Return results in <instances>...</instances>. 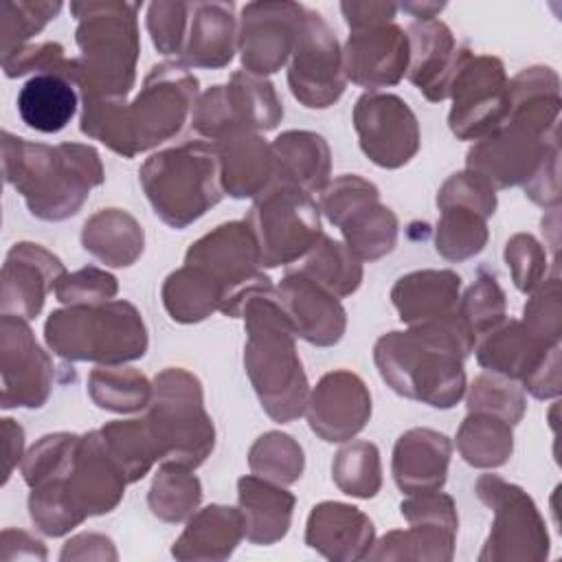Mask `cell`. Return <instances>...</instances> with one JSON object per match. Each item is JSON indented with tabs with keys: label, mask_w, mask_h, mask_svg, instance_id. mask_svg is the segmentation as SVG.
Listing matches in <instances>:
<instances>
[{
	"label": "cell",
	"mask_w": 562,
	"mask_h": 562,
	"mask_svg": "<svg viewBox=\"0 0 562 562\" xmlns=\"http://www.w3.org/2000/svg\"><path fill=\"white\" fill-rule=\"evenodd\" d=\"M198 77L180 59L160 61L145 75L138 94L125 99H81L79 130L123 158H136L171 140L191 119L200 97Z\"/></svg>",
	"instance_id": "1"
},
{
	"label": "cell",
	"mask_w": 562,
	"mask_h": 562,
	"mask_svg": "<svg viewBox=\"0 0 562 562\" xmlns=\"http://www.w3.org/2000/svg\"><path fill=\"white\" fill-rule=\"evenodd\" d=\"M474 347L476 338L454 312L443 321L380 336L373 362L397 395L446 411L465 395L463 360Z\"/></svg>",
	"instance_id": "2"
},
{
	"label": "cell",
	"mask_w": 562,
	"mask_h": 562,
	"mask_svg": "<svg viewBox=\"0 0 562 562\" xmlns=\"http://www.w3.org/2000/svg\"><path fill=\"white\" fill-rule=\"evenodd\" d=\"M2 173L31 215L61 222L79 213L90 191L105 180L99 151L86 143L44 145L2 132Z\"/></svg>",
	"instance_id": "3"
},
{
	"label": "cell",
	"mask_w": 562,
	"mask_h": 562,
	"mask_svg": "<svg viewBox=\"0 0 562 562\" xmlns=\"http://www.w3.org/2000/svg\"><path fill=\"white\" fill-rule=\"evenodd\" d=\"M138 9V2H70L81 55L70 57L66 79L81 99H127L140 53Z\"/></svg>",
	"instance_id": "4"
},
{
	"label": "cell",
	"mask_w": 562,
	"mask_h": 562,
	"mask_svg": "<svg viewBox=\"0 0 562 562\" xmlns=\"http://www.w3.org/2000/svg\"><path fill=\"white\" fill-rule=\"evenodd\" d=\"M246 323L244 367L266 415L288 424L305 413L310 382L303 371L294 329L274 288L252 294L241 316Z\"/></svg>",
	"instance_id": "5"
},
{
	"label": "cell",
	"mask_w": 562,
	"mask_h": 562,
	"mask_svg": "<svg viewBox=\"0 0 562 562\" xmlns=\"http://www.w3.org/2000/svg\"><path fill=\"white\" fill-rule=\"evenodd\" d=\"M127 479L110 457L99 430L79 437L68 470L31 487L29 514L35 527L53 538L66 536L88 516L110 514L125 494Z\"/></svg>",
	"instance_id": "6"
},
{
	"label": "cell",
	"mask_w": 562,
	"mask_h": 562,
	"mask_svg": "<svg viewBox=\"0 0 562 562\" xmlns=\"http://www.w3.org/2000/svg\"><path fill=\"white\" fill-rule=\"evenodd\" d=\"M44 340L64 360L99 367L134 362L149 347L143 314L125 299L101 305H66L50 312L44 323Z\"/></svg>",
	"instance_id": "7"
},
{
	"label": "cell",
	"mask_w": 562,
	"mask_h": 562,
	"mask_svg": "<svg viewBox=\"0 0 562 562\" xmlns=\"http://www.w3.org/2000/svg\"><path fill=\"white\" fill-rule=\"evenodd\" d=\"M140 187L167 226L182 231L226 195L213 143L189 140L151 154L138 169Z\"/></svg>",
	"instance_id": "8"
},
{
	"label": "cell",
	"mask_w": 562,
	"mask_h": 562,
	"mask_svg": "<svg viewBox=\"0 0 562 562\" xmlns=\"http://www.w3.org/2000/svg\"><path fill=\"white\" fill-rule=\"evenodd\" d=\"M143 419L156 441L160 463L195 470L215 448V426L204 408L202 384L182 367H167L154 378Z\"/></svg>",
	"instance_id": "9"
},
{
	"label": "cell",
	"mask_w": 562,
	"mask_h": 562,
	"mask_svg": "<svg viewBox=\"0 0 562 562\" xmlns=\"http://www.w3.org/2000/svg\"><path fill=\"white\" fill-rule=\"evenodd\" d=\"M257 241L261 268L301 261L323 237L321 206L312 193L272 182L244 220Z\"/></svg>",
	"instance_id": "10"
},
{
	"label": "cell",
	"mask_w": 562,
	"mask_h": 562,
	"mask_svg": "<svg viewBox=\"0 0 562 562\" xmlns=\"http://www.w3.org/2000/svg\"><path fill=\"white\" fill-rule=\"evenodd\" d=\"M321 211L340 228L351 255L371 263L393 252L397 244V215L380 202V189L358 176L342 173L323 189Z\"/></svg>",
	"instance_id": "11"
},
{
	"label": "cell",
	"mask_w": 562,
	"mask_h": 562,
	"mask_svg": "<svg viewBox=\"0 0 562 562\" xmlns=\"http://www.w3.org/2000/svg\"><path fill=\"white\" fill-rule=\"evenodd\" d=\"M283 119V103L272 81L246 70L231 75L228 83L204 90L193 110L191 127L209 143H217L239 132H268Z\"/></svg>",
	"instance_id": "12"
},
{
	"label": "cell",
	"mask_w": 562,
	"mask_h": 562,
	"mask_svg": "<svg viewBox=\"0 0 562 562\" xmlns=\"http://www.w3.org/2000/svg\"><path fill=\"white\" fill-rule=\"evenodd\" d=\"M184 263L206 270L224 288L220 312L231 318L241 316L252 294L274 288L270 277L259 270V248L244 220L224 222L202 235L189 246Z\"/></svg>",
	"instance_id": "13"
},
{
	"label": "cell",
	"mask_w": 562,
	"mask_h": 562,
	"mask_svg": "<svg viewBox=\"0 0 562 562\" xmlns=\"http://www.w3.org/2000/svg\"><path fill=\"white\" fill-rule=\"evenodd\" d=\"M476 496L494 512L481 562H542L549 555V533L533 498L498 474L476 479Z\"/></svg>",
	"instance_id": "14"
},
{
	"label": "cell",
	"mask_w": 562,
	"mask_h": 562,
	"mask_svg": "<svg viewBox=\"0 0 562 562\" xmlns=\"http://www.w3.org/2000/svg\"><path fill=\"white\" fill-rule=\"evenodd\" d=\"M509 79L494 55H474L465 48L450 81L448 127L461 140H479L494 132L507 116Z\"/></svg>",
	"instance_id": "15"
},
{
	"label": "cell",
	"mask_w": 562,
	"mask_h": 562,
	"mask_svg": "<svg viewBox=\"0 0 562 562\" xmlns=\"http://www.w3.org/2000/svg\"><path fill=\"white\" fill-rule=\"evenodd\" d=\"M288 86L292 97L310 110L334 105L347 86L338 37L325 18L307 7L290 57Z\"/></svg>",
	"instance_id": "16"
},
{
	"label": "cell",
	"mask_w": 562,
	"mask_h": 562,
	"mask_svg": "<svg viewBox=\"0 0 562 562\" xmlns=\"http://www.w3.org/2000/svg\"><path fill=\"white\" fill-rule=\"evenodd\" d=\"M362 154L382 169H400L419 151V123L411 105L391 92H364L353 105Z\"/></svg>",
	"instance_id": "17"
},
{
	"label": "cell",
	"mask_w": 562,
	"mask_h": 562,
	"mask_svg": "<svg viewBox=\"0 0 562 562\" xmlns=\"http://www.w3.org/2000/svg\"><path fill=\"white\" fill-rule=\"evenodd\" d=\"M305 7L290 0H263L241 7L237 48L241 66L255 77L281 70L294 50Z\"/></svg>",
	"instance_id": "18"
},
{
	"label": "cell",
	"mask_w": 562,
	"mask_h": 562,
	"mask_svg": "<svg viewBox=\"0 0 562 562\" xmlns=\"http://www.w3.org/2000/svg\"><path fill=\"white\" fill-rule=\"evenodd\" d=\"M0 378L2 408H40L55 382L53 358L35 340L29 321L13 314L0 318Z\"/></svg>",
	"instance_id": "19"
},
{
	"label": "cell",
	"mask_w": 562,
	"mask_h": 562,
	"mask_svg": "<svg viewBox=\"0 0 562 562\" xmlns=\"http://www.w3.org/2000/svg\"><path fill=\"white\" fill-rule=\"evenodd\" d=\"M553 145H558V134H538L505 121L474 140L465 156V169L483 176L494 189L525 184Z\"/></svg>",
	"instance_id": "20"
},
{
	"label": "cell",
	"mask_w": 562,
	"mask_h": 562,
	"mask_svg": "<svg viewBox=\"0 0 562 562\" xmlns=\"http://www.w3.org/2000/svg\"><path fill=\"white\" fill-rule=\"evenodd\" d=\"M303 415L323 441H351L371 417V393L360 375L336 369L325 373L310 391Z\"/></svg>",
	"instance_id": "21"
},
{
	"label": "cell",
	"mask_w": 562,
	"mask_h": 562,
	"mask_svg": "<svg viewBox=\"0 0 562 562\" xmlns=\"http://www.w3.org/2000/svg\"><path fill=\"white\" fill-rule=\"evenodd\" d=\"M408 35L393 22L351 31L342 48L347 81L369 92L400 83L408 70Z\"/></svg>",
	"instance_id": "22"
},
{
	"label": "cell",
	"mask_w": 562,
	"mask_h": 562,
	"mask_svg": "<svg viewBox=\"0 0 562 562\" xmlns=\"http://www.w3.org/2000/svg\"><path fill=\"white\" fill-rule=\"evenodd\" d=\"M64 274L61 259L44 246L33 241L13 244L2 263L0 312L33 321Z\"/></svg>",
	"instance_id": "23"
},
{
	"label": "cell",
	"mask_w": 562,
	"mask_h": 562,
	"mask_svg": "<svg viewBox=\"0 0 562 562\" xmlns=\"http://www.w3.org/2000/svg\"><path fill=\"white\" fill-rule=\"evenodd\" d=\"M274 294L296 338L316 347H331L345 336L347 312L340 299L299 270L290 268Z\"/></svg>",
	"instance_id": "24"
},
{
	"label": "cell",
	"mask_w": 562,
	"mask_h": 562,
	"mask_svg": "<svg viewBox=\"0 0 562 562\" xmlns=\"http://www.w3.org/2000/svg\"><path fill=\"white\" fill-rule=\"evenodd\" d=\"M411 59L406 77L430 103L448 99L450 81L465 53L441 20H413L406 29Z\"/></svg>",
	"instance_id": "25"
},
{
	"label": "cell",
	"mask_w": 562,
	"mask_h": 562,
	"mask_svg": "<svg viewBox=\"0 0 562 562\" xmlns=\"http://www.w3.org/2000/svg\"><path fill=\"white\" fill-rule=\"evenodd\" d=\"M305 544L327 560H367L375 544V529L371 518L358 507L323 501L307 516Z\"/></svg>",
	"instance_id": "26"
},
{
	"label": "cell",
	"mask_w": 562,
	"mask_h": 562,
	"mask_svg": "<svg viewBox=\"0 0 562 562\" xmlns=\"http://www.w3.org/2000/svg\"><path fill=\"white\" fill-rule=\"evenodd\" d=\"M452 441L432 428H411L393 446L391 472L404 494L441 490L448 479Z\"/></svg>",
	"instance_id": "27"
},
{
	"label": "cell",
	"mask_w": 562,
	"mask_h": 562,
	"mask_svg": "<svg viewBox=\"0 0 562 562\" xmlns=\"http://www.w3.org/2000/svg\"><path fill=\"white\" fill-rule=\"evenodd\" d=\"M461 277L454 270H415L402 274L391 288V303L408 327L452 316L459 305Z\"/></svg>",
	"instance_id": "28"
},
{
	"label": "cell",
	"mask_w": 562,
	"mask_h": 562,
	"mask_svg": "<svg viewBox=\"0 0 562 562\" xmlns=\"http://www.w3.org/2000/svg\"><path fill=\"white\" fill-rule=\"evenodd\" d=\"M237 48L233 2H191V20L180 61L189 68H224Z\"/></svg>",
	"instance_id": "29"
},
{
	"label": "cell",
	"mask_w": 562,
	"mask_h": 562,
	"mask_svg": "<svg viewBox=\"0 0 562 562\" xmlns=\"http://www.w3.org/2000/svg\"><path fill=\"white\" fill-rule=\"evenodd\" d=\"M213 145L222 165L224 193L231 198H259L274 182L272 147L259 134L239 132Z\"/></svg>",
	"instance_id": "30"
},
{
	"label": "cell",
	"mask_w": 562,
	"mask_h": 562,
	"mask_svg": "<svg viewBox=\"0 0 562 562\" xmlns=\"http://www.w3.org/2000/svg\"><path fill=\"white\" fill-rule=\"evenodd\" d=\"M237 501L248 542L274 544L290 531L296 498L285 485L246 474L237 481Z\"/></svg>",
	"instance_id": "31"
},
{
	"label": "cell",
	"mask_w": 562,
	"mask_h": 562,
	"mask_svg": "<svg viewBox=\"0 0 562 562\" xmlns=\"http://www.w3.org/2000/svg\"><path fill=\"white\" fill-rule=\"evenodd\" d=\"M274 182L321 193L329 184L331 151L327 140L307 130H288L272 143Z\"/></svg>",
	"instance_id": "32"
},
{
	"label": "cell",
	"mask_w": 562,
	"mask_h": 562,
	"mask_svg": "<svg viewBox=\"0 0 562 562\" xmlns=\"http://www.w3.org/2000/svg\"><path fill=\"white\" fill-rule=\"evenodd\" d=\"M244 538V516L239 507L206 505L189 520L171 547L176 560H226Z\"/></svg>",
	"instance_id": "33"
},
{
	"label": "cell",
	"mask_w": 562,
	"mask_h": 562,
	"mask_svg": "<svg viewBox=\"0 0 562 562\" xmlns=\"http://www.w3.org/2000/svg\"><path fill=\"white\" fill-rule=\"evenodd\" d=\"M551 347L542 345L533 334H529V329L520 321L509 318L481 336L474 351L476 362L483 369L522 382L538 369Z\"/></svg>",
	"instance_id": "34"
},
{
	"label": "cell",
	"mask_w": 562,
	"mask_h": 562,
	"mask_svg": "<svg viewBox=\"0 0 562 562\" xmlns=\"http://www.w3.org/2000/svg\"><path fill=\"white\" fill-rule=\"evenodd\" d=\"M18 114L22 123L42 134L61 132L77 114V86L64 75H33L18 92Z\"/></svg>",
	"instance_id": "35"
},
{
	"label": "cell",
	"mask_w": 562,
	"mask_h": 562,
	"mask_svg": "<svg viewBox=\"0 0 562 562\" xmlns=\"http://www.w3.org/2000/svg\"><path fill=\"white\" fill-rule=\"evenodd\" d=\"M81 246L112 268H127L145 250V231L125 209H101L81 228Z\"/></svg>",
	"instance_id": "36"
},
{
	"label": "cell",
	"mask_w": 562,
	"mask_h": 562,
	"mask_svg": "<svg viewBox=\"0 0 562 562\" xmlns=\"http://www.w3.org/2000/svg\"><path fill=\"white\" fill-rule=\"evenodd\" d=\"M162 305L176 323H200L224 303V288L202 268L180 266L173 270L160 290Z\"/></svg>",
	"instance_id": "37"
},
{
	"label": "cell",
	"mask_w": 562,
	"mask_h": 562,
	"mask_svg": "<svg viewBox=\"0 0 562 562\" xmlns=\"http://www.w3.org/2000/svg\"><path fill=\"white\" fill-rule=\"evenodd\" d=\"M457 450L472 468H501L514 452L512 426L496 415L468 413L457 430Z\"/></svg>",
	"instance_id": "38"
},
{
	"label": "cell",
	"mask_w": 562,
	"mask_h": 562,
	"mask_svg": "<svg viewBox=\"0 0 562 562\" xmlns=\"http://www.w3.org/2000/svg\"><path fill=\"white\" fill-rule=\"evenodd\" d=\"M457 529L435 522H411L404 531L384 533L367 560H428L448 562L454 555Z\"/></svg>",
	"instance_id": "39"
},
{
	"label": "cell",
	"mask_w": 562,
	"mask_h": 562,
	"mask_svg": "<svg viewBox=\"0 0 562 562\" xmlns=\"http://www.w3.org/2000/svg\"><path fill=\"white\" fill-rule=\"evenodd\" d=\"M294 270L338 299L351 296L362 283V261H358L342 241H336L325 233Z\"/></svg>",
	"instance_id": "40"
},
{
	"label": "cell",
	"mask_w": 562,
	"mask_h": 562,
	"mask_svg": "<svg viewBox=\"0 0 562 562\" xmlns=\"http://www.w3.org/2000/svg\"><path fill=\"white\" fill-rule=\"evenodd\" d=\"M103 443L116 465L123 470L127 483L140 481L156 461H160L156 441L147 422L140 419H114L99 428Z\"/></svg>",
	"instance_id": "41"
},
{
	"label": "cell",
	"mask_w": 562,
	"mask_h": 562,
	"mask_svg": "<svg viewBox=\"0 0 562 562\" xmlns=\"http://www.w3.org/2000/svg\"><path fill=\"white\" fill-rule=\"evenodd\" d=\"M90 400L112 413H136L151 400V382L138 369L114 364L97 367L88 375Z\"/></svg>",
	"instance_id": "42"
},
{
	"label": "cell",
	"mask_w": 562,
	"mask_h": 562,
	"mask_svg": "<svg viewBox=\"0 0 562 562\" xmlns=\"http://www.w3.org/2000/svg\"><path fill=\"white\" fill-rule=\"evenodd\" d=\"M202 501L200 479L191 468L178 463H162L151 481L147 505L162 522L189 520Z\"/></svg>",
	"instance_id": "43"
},
{
	"label": "cell",
	"mask_w": 562,
	"mask_h": 562,
	"mask_svg": "<svg viewBox=\"0 0 562 562\" xmlns=\"http://www.w3.org/2000/svg\"><path fill=\"white\" fill-rule=\"evenodd\" d=\"M437 220L435 248L448 261H465L479 255L490 237L487 217L465 206H443Z\"/></svg>",
	"instance_id": "44"
},
{
	"label": "cell",
	"mask_w": 562,
	"mask_h": 562,
	"mask_svg": "<svg viewBox=\"0 0 562 562\" xmlns=\"http://www.w3.org/2000/svg\"><path fill=\"white\" fill-rule=\"evenodd\" d=\"M250 472L279 485H292L303 476L305 454L294 437L270 430L257 437L248 452Z\"/></svg>",
	"instance_id": "45"
},
{
	"label": "cell",
	"mask_w": 562,
	"mask_h": 562,
	"mask_svg": "<svg viewBox=\"0 0 562 562\" xmlns=\"http://www.w3.org/2000/svg\"><path fill=\"white\" fill-rule=\"evenodd\" d=\"M334 483L347 496L373 498L382 487L380 450L371 441H351L340 448L331 463Z\"/></svg>",
	"instance_id": "46"
},
{
	"label": "cell",
	"mask_w": 562,
	"mask_h": 562,
	"mask_svg": "<svg viewBox=\"0 0 562 562\" xmlns=\"http://www.w3.org/2000/svg\"><path fill=\"white\" fill-rule=\"evenodd\" d=\"M61 2L2 0L0 4V57L24 46L61 11Z\"/></svg>",
	"instance_id": "47"
},
{
	"label": "cell",
	"mask_w": 562,
	"mask_h": 562,
	"mask_svg": "<svg viewBox=\"0 0 562 562\" xmlns=\"http://www.w3.org/2000/svg\"><path fill=\"white\" fill-rule=\"evenodd\" d=\"M457 312L470 334L479 340L505 321V292L492 272L481 270L476 281L459 299Z\"/></svg>",
	"instance_id": "48"
},
{
	"label": "cell",
	"mask_w": 562,
	"mask_h": 562,
	"mask_svg": "<svg viewBox=\"0 0 562 562\" xmlns=\"http://www.w3.org/2000/svg\"><path fill=\"white\" fill-rule=\"evenodd\" d=\"M527 411V400L522 386L514 380L483 373L474 378L468 391V413H487L505 419L509 426H516Z\"/></svg>",
	"instance_id": "49"
},
{
	"label": "cell",
	"mask_w": 562,
	"mask_h": 562,
	"mask_svg": "<svg viewBox=\"0 0 562 562\" xmlns=\"http://www.w3.org/2000/svg\"><path fill=\"white\" fill-rule=\"evenodd\" d=\"M79 437L81 435L75 432H50L40 437L20 463L24 483L29 487H37L42 483L59 479L75 457Z\"/></svg>",
	"instance_id": "50"
},
{
	"label": "cell",
	"mask_w": 562,
	"mask_h": 562,
	"mask_svg": "<svg viewBox=\"0 0 562 562\" xmlns=\"http://www.w3.org/2000/svg\"><path fill=\"white\" fill-rule=\"evenodd\" d=\"M520 323L542 345L551 347V345L560 342V334H562V305H560V279H558V274H553L551 279L542 281L531 292V299L525 303L522 321Z\"/></svg>",
	"instance_id": "51"
},
{
	"label": "cell",
	"mask_w": 562,
	"mask_h": 562,
	"mask_svg": "<svg viewBox=\"0 0 562 562\" xmlns=\"http://www.w3.org/2000/svg\"><path fill=\"white\" fill-rule=\"evenodd\" d=\"M189 20H191V2L158 0L147 4L145 22L158 53L182 57Z\"/></svg>",
	"instance_id": "52"
},
{
	"label": "cell",
	"mask_w": 562,
	"mask_h": 562,
	"mask_svg": "<svg viewBox=\"0 0 562 562\" xmlns=\"http://www.w3.org/2000/svg\"><path fill=\"white\" fill-rule=\"evenodd\" d=\"M116 292V277L97 266H86L75 272H66L55 288V296L64 305H101L112 301Z\"/></svg>",
	"instance_id": "53"
},
{
	"label": "cell",
	"mask_w": 562,
	"mask_h": 562,
	"mask_svg": "<svg viewBox=\"0 0 562 562\" xmlns=\"http://www.w3.org/2000/svg\"><path fill=\"white\" fill-rule=\"evenodd\" d=\"M503 257L509 268L512 281L520 292L531 294L544 281L547 252L533 235L516 233L512 239H507Z\"/></svg>",
	"instance_id": "54"
},
{
	"label": "cell",
	"mask_w": 562,
	"mask_h": 562,
	"mask_svg": "<svg viewBox=\"0 0 562 562\" xmlns=\"http://www.w3.org/2000/svg\"><path fill=\"white\" fill-rule=\"evenodd\" d=\"M496 189L479 173L463 169L452 173L441 189L437 191V206H465L483 217L494 215L496 211Z\"/></svg>",
	"instance_id": "55"
},
{
	"label": "cell",
	"mask_w": 562,
	"mask_h": 562,
	"mask_svg": "<svg viewBox=\"0 0 562 562\" xmlns=\"http://www.w3.org/2000/svg\"><path fill=\"white\" fill-rule=\"evenodd\" d=\"M2 59V70L9 79L24 77L29 72L44 75V72H55L64 75L68 70V57L64 55V46L59 42H40V44H24L15 48L13 53L0 57Z\"/></svg>",
	"instance_id": "56"
},
{
	"label": "cell",
	"mask_w": 562,
	"mask_h": 562,
	"mask_svg": "<svg viewBox=\"0 0 562 562\" xmlns=\"http://www.w3.org/2000/svg\"><path fill=\"white\" fill-rule=\"evenodd\" d=\"M525 195L542 209H558L560 204V145H553L533 176L522 184Z\"/></svg>",
	"instance_id": "57"
},
{
	"label": "cell",
	"mask_w": 562,
	"mask_h": 562,
	"mask_svg": "<svg viewBox=\"0 0 562 562\" xmlns=\"http://www.w3.org/2000/svg\"><path fill=\"white\" fill-rule=\"evenodd\" d=\"M340 11L345 15V22L351 31H360V29H371V26H380V24H389L393 22L395 13H397V4L393 2H340Z\"/></svg>",
	"instance_id": "58"
},
{
	"label": "cell",
	"mask_w": 562,
	"mask_h": 562,
	"mask_svg": "<svg viewBox=\"0 0 562 562\" xmlns=\"http://www.w3.org/2000/svg\"><path fill=\"white\" fill-rule=\"evenodd\" d=\"M522 389L538 400H551L560 395V345L551 347L538 369L522 380Z\"/></svg>",
	"instance_id": "59"
},
{
	"label": "cell",
	"mask_w": 562,
	"mask_h": 562,
	"mask_svg": "<svg viewBox=\"0 0 562 562\" xmlns=\"http://www.w3.org/2000/svg\"><path fill=\"white\" fill-rule=\"evenodd\" d=\"M119 553L114 549V542L103 536V533H79L70 538L61 553L59 560H116Z\"/></svg>",
	"instance_id": "60"
},
{
	"label": "cell",
	"mask_w": 562,
	"mask_h": 562,
	"mask_svg": "<svg viewBox=\"0 0 562 562\" xmlns=\"http://www.w3.org/2000/svg\"><path fill=\"white\" fill-rule=\"evenodd\" d=\"M0 547L2 560H46L44 542L22 529H2Z\"/></svg>",
	"instance_id": "61"
},
{
	"label": "cell",
	"mask_w": 562,
	"mask_h": 562,
	"mask_svg": "<svg viewBox=\"0 0 562 562\" xmlns=\"http://www.w3.org/2000/svg\"><path fill=\"white\" fill-rule=\"evenodd\" d=\"M2 437H4V474H2V485H4L13 468L24 459V428L15 419L4 417Z\"/></svg>",
	"instance_id": "62"
},
{
	"label": "cell",
	"mask_w": 562,
	"mask_h": 562,
	"mask_svg": "<svg viewBox=\"0 0 562 562\" xmlns=\"http://www.w3.org/2000/svg\"><path fill=\"white\" fill-rule=\"evenodd\" d=\"M397 9L411 13L415 20H435L446 9V2H402Z\"/></svg>",
	"instance_id": "63"
}]
</instances>
